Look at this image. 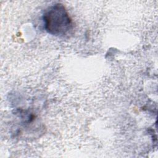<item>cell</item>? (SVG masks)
Returning <instances> with one entry per match:
<instances>
[{"mask_svg":"<svg viewBox=\"0 0 158 158\" xmlns=\"http://www.w3.org/2000/svg\"><path fill=\"white\" fill-rule=\"evenodd\" d=\"M43 19L46 31L54 36H64L73 29L72 20L64 6L56 3L44 11Z\"/></svg>","mask_w":158,"mask_h":158,"instance_id":"1","label":"cell"}]
</instances>
